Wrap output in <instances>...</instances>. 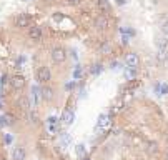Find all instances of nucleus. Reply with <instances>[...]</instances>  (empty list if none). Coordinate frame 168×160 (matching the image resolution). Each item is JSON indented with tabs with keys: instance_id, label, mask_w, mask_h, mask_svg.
Here are the masks:
<instances>
[{
	"instance_id": "1",
	"label": "nucleus",
	"mask_w": 168,
	"mask_h": 160,
	"mask_svg": "<svg viewBox=\"0 0 168 160\" xmlns=\"http://www.w3.org/2000/svg\"><path fill=\"white\" fill-rule=\"evenodd\" d=\"M52 80V70H50V67L47 65H40L37 69V82L42 85L48 84V82Z\"/></svg>"
},
{
	"instance_id": "2",
	"label": "nucleus",
	"mask_w": 168,
	"mask_h": 160,
	"mask_svg": "<svg viewBox=\"0 0 168 160\" xmlns=\"http://www.w3.org/2000/svg\"><path fill=\"white\" fill-rule=\"evenodd\" d=\"M52 60H53V63H57V65H60V63H63L67 60V57H68V53H67V48L65 47H62V45H58V47H55L52 50Z\"/></svg>"
},
{
	"instance_id": "3",
	"label": "nucleus",
	"mask_w": 168,
	"mask_h": 160,
	"mask_svg": "<svg viewBox=\"0 0 168 160\" xmlns=\"http://www.w3.org/2000/svg\"><path fill=\"white\" fill-rule=\"evenodd\" d=\"M30 22H32V19L27 13H17L13 17V27L15 28H27V27H30Z\"/></svg>"
},
{
	"instance_id": "4",
	"label": "nucleus",
	"mask_w": 168,
	"mask_h": 160,
	"mask_svg": "<svg viewBox=\"0 0 168 160\" xmlns=\"http://www.w3.org/2000/svg\"><path fill=\"white\" fill-rule=\"evenodd\" d=\"M9 82H10V87H12L13 90H17V92L23 90V87H25V77L20 75V73H15V75H12Z\"/></svg>"
},
{
	"instance_id": "5",
	"label": "nucleus",
	"mask_w": 168,
	"mask_h": 160,
	"mask_svg": "<svg viewBox=\"0 0 168 160\" xmlns=\"http://www.w3.org/2000/svg\"><path fill=\"white\" fill-rule=\"evenodd\" d=\"M110 25V20H108V17L107 15H103V13H100V15H96L95 17V20H93V27L96 28V30H100V32H103V30H107Z\"/></svg>"
},
{
	"instance_id": "6",
	"label": "nucleus",
	"mask_w": 168,
	"mask_h": 160,
	"mask_svg": "<svg viewBox=\"0 0 168 160\" xmlns=\"http://www.w3.org/2000/svg\"><path fill=\"white\" fill-rule=\"evenodd\" d=\"M27 35H28V38H30V40H33V42H40L42 38H44V32H42V28L38 27V25L28 27Z\"/></svg>"
},
{
	"instance_id": "7",
	"label": "nucleus",
	"mask_w": 168,
	"mask_h": 160,
	"mask_svg": "<svg viewBox=\"0 0 168 160\" xmlns=\"http://www.w3.org/2000/svg\"><path fill=\"white\" fill-rule=\"evenodd\" d=\"M30 107H38V104H40V100H42V95H40V87L38 85H33L32 87V90H30Z\"/></svg>"
},
{
	"instance_id": "8",
	"label": "nucleus",
	"mask_w": 168,
	"mask_h": 160,
	"mask_svg": "<svg viewBox=\"0 0 168 160\" xmlns=\"http://www.w3.org/2000/svg\"><path fill=\"white\" fill-rule=\"evenodd\" d=\"M73 120H75V113H73V110H70V108H63L62 117H60V123H62V125H65V127H70V125L73 123Z\"/></svg>"
},
{
	"instance_id": "9",
	"label": "nucleus",
	"mask_w": 168,
	"mask_h": 160,
	"mask_svg": "<svg viewBox=\"0 0 168 160\" xmlns=\"http://www.w3.org/2000/svg\"><path fill=\"white\" fill-rule=\"evenodd\" d=\"M60 125H62V123H60V120L57 119V117H48L47 119V129L52 135L60 133Z\"/></svg>"
},
{
	"instance_id": "10",
	"label": "nucleus",
	"mask_w": 168,
	"mask_h": 160,
	"mask_svg": "<svg viewBox=\"0 0 168 160\" xmlns=\"http://www.w3.org/2000/svg\"><path fill=\"white\" fill-rule=\"evenodd\" d=\"M40 95H42L44 100L52 102L53 98H55V90H53V87H50L48 84H45L44 87H40Z\"/></svg>"
},
{
	"instance_id": "11",
	"label": "nucleus",
	"mask_w": 168,
	"mask_h": 160,
	"mask_svg": "<svg viewBox=\"0 0 168 160\" xmlns=\"http://www.w3.org/2000/svg\"><path fill=\"white\" fill-rule=\"evenodd\" d=\"M125 63H127V69H137L138 63H140V59L135 52H130L125 55Z\"/></svg>"
},
{
	"instance_id": "12",
	"label": "nucleus",
	"mask_w": 168,
	"mask_h": 160,
	"mask_svg": "<svg viewBox=\"0 0 168 160\" xmlns=\"http://www.w3.org/2000/svg\"><path fill=\"white\" fill-rule=\"evenodd\" d=\"M12 158L13 160H25L27 158V150H25V147L17 145V147L13 148V152H12Z\"/></svg>"
},
{
	"instance_id": "13",
	"label": "nucleus",
	"mask_w": 168,
	"mask_h": 160,
	"mask_svg": "<svg viewBox=\"0 0 168 160\" xmlns=\"http://www.w3.org/2000/svg\"><path fill=\"white\" fill-rule=\"evenodd\" d=\"M110 125V113H102V115L98 117V122H96V127H95V130H98V129H107V127Z\"/></svg>"
},
{
	"instance_id": "14",
	"label": "nucleus",
	"mask_w": 168,
	"mask_h": 160,
	"mask_svg": "<svg viewBox=\"0 0 168 160\" xmlns=\"http://www.w3.org/2000/svg\"><path fill=\"white\" fill-rule=\"evenodd\" d=\"M98 52L102 53V55H110V53L113 52V47H112V44H110V42H103V44H100V48H98Z\"/></svg>"
},
{
	"instance_id": "15",
	"label": "nucleus",
	"mask_w": 168,
	"mask_h": 160,
	"mask_svg": "<svg viewBox=\"0 0 168 160\" xmlns=\"http://www.w3.org/2000/svg\"><path fill=\"white\" fill-rule=\"evenodd\" d=\"M75 152H77V157L80 158V160L87 158V147H85L83 144H78L77 147H75Z\"/></svg>"
},
{
	"instance_id": "16",
	"label": "nucleus",
	"mask_w": 168,
	"mask_h": 160,
	"mask_svg": "<svg viewBox=\"0 0 168 160\" xmlns=\"http://www.w3.org/2000/svg\"><path fill=\"white\" fill-rule=\"evenodd\" d=\"M102 72H103V65H102L100 62H95L93 65L90 67V73H92L93 77H98Z\"/></svg>"
},
{
	"instance_id": "17",
	"label": "nucleus",
	"mask_w": 168,
	"mask_h": 160,
	"mask_svg": "<svg viewBox=\"0 0 168 160\" xmlns=\"http://www.w3.org/2000/svg\"><path fill=\"white\" fill-rule=\"evenodd\" d=\"M156 60L160 63H165L168 60V48H158V53H156Z\"/></svg>"
},
{
	"instance_id": "18",
	"label": "nucleus",
	"mask_w": 168,
	"mask_h": 160,
	"mask_svg": "<svg viewBox=\"0 0 168 160\" xmlns=\"http://www.w3.org/2000/svg\"><path fill=\"white\" fill-rule=\"evenodd\" d=\"M85 77V70H83V67L82 65H77L73 69V80H82Z\"/></svg>"
},
{
	"instance_id": "19",
	"label": "nucleus",
	"mask_w": 168,
	"mask_h": 160,
	"mask_svg": "<svg viewBox=\"0 0 168 160\" xmlns=\"http://www.w3.org/2000/svg\"><path fill=\"white\" fill-rule=\"evenodd\" d=\"M155 92L158 95H166L168 94V84H155Z\"/></svg>"
},
{
	"instance_id": "20",
	"label": "nucleus",
	"mask_w": 168,
	"mask_h": 160,
	"mask_svg": "<svg viewBox=\"0 0 168 160\" xmlns=\"http://www.w3.org/2000/svg\"><path fill=\"white\" fill-rule=\"evenodd\" d=\"M19 105H20V108H22V110H25V112L30 108V100H28L27 95H22V97L19 98Z\"/></svg>"
},
{
	"instance_id": "21",
	"label": "nucleus",
	"mask_w": 168,
	"mask_h": 160,
	"mask_svg": "<svg viewBox=\"0 0 168 160\" xmlns=\"http://www.w3.org/2000/svg\"><path fill=\"white\" fill-rule=\"evenodd\" d=\"M3 122H5V125L7 127H10V125H13L15 123V117L12 115V113H3Z\"/></svg>"
},
{
	"instance_id": "22",
	"label": "nucleus",
	"mask_w": 168,
	"mask_h": 160,
	"mask_svg": "<svg viewBox=\"0 0 168 160\" xmlns=\"http://www.w3.org/2000/svg\"><path fill=\"white\" fill-rule=\"evenodd\" d=\"M156 45H158V48H168V40H166V37L156 38Z\"/></svg>"
},
{
	"instance_id": "23",
	"label": "nucleus",
	"mask_w": 168,
	"mask_h": 160,
	"mask_svg": "<svg viewBox=\"0 0 168 160\" xmlns=\"http://www.w3.org/2000/svg\"><path fill=\"white\" fill-rule=\"evenodd\" d=\"M98 7L102 12H108V0H98Z\"/></svg>"
},
{
	"instance_id": "24",
	"label": "nucleus",
	"mask_w": 168,
	"mask_h": 160,
	"mask_svg": "<svg viewBox=\"0 0 168 160\" xmlns=\"http://www.w3.org/2000/svg\"><path fill=\"white\" fill-rule=\"evenodd\" d=\"M28 119H30V122L38 123V113L37 112H30V113H28Z\"/></svg>"
},
{
	"instance_id": "25",
	"label": "nucleus",
	"mask_w": 168,
	"mask_h": 160,
	"mask_svg": "<svg viewBox=\"0 0 168 160\" xmlns=\"http://www.w3.org/2000/svg\"><path fill=\"white\" fill-rule=\"evenodd\" d=\"M148 150H150V154H155V152L158 150V145H156V142H150V144H148Z\"/></svg>"
},
{
	"instance_id": "26",
	"label": "nucleus",
	"mask_w": 168,
	"mask_h": 160,
	"mask_svg": "<svg viewBox=\"0 0 168 160\" xmlns=\"http://www.w3.org/2000/svg\"><path fill=\"white\" fill-rule=\"evenodd\" d=\"M3 144H5V145L12 144V135H10V133H3Z\"/></svg>"
},
{
	"instance_id": "27",
	"label": "nucleus",
	"mask_w": 168,
	"mask_h": 160,
	"mask_svg": "<svg viewBox=\"0 0 168 160\" xmlns=\"http://www.w3.org/2000/svg\"><path fill=\"white\" fill-rule=\"evenodd\" d=\"M62 140H63V144H65V145H68L70 144V135L68 133H62ZM65 145H63V147H65Z\"/></svg>"
},
{
	"instance_id": "28",
	"label": "nucleus",
	"mask_w": 168,
	"mask_h": 160,
	"mask_svg": "<svg viewBox=\"0 0 168 160\" xmlns=\"http://www.w3.org/2000/svg\"><path fill=\"white\" fill-rule=\"evenodd\" d=\"M82 2H83V0H65L67 5H80Z\"/></svg>"
},
{
	"instance_id": "29",
	"label": "nucleus",
	"mask_w": 168,
	"mask_h": 160,
	"mask_svg": "<svg viewBox=\"0 0 168 160\" xmlns=\"http://www.w3.org/2000/svg\"><path fill=\"white\" fill-rule=\"evenodd\" d=\"M160 28H162V32H163L165 35H168V20H165V22L162 23V27H160Z\"/></svg>"
},
{
	"instance_id": "30",
	"label": "nucleus",
	"mask_w": 168,
	"mask_h": 160,
	"mask_svg": "<svg viewBox=\"0 0 168 160\" xmlns=\"http://www.w3.org/2000/svg\"><path fill=\"white\" fill-rule=\"evenodd\" d=\"M23 62H25V57H19V59H17V69H20V67L23 65Z\"/></svg>"
},
{
	"instance_id": "31",
	"label": "nucleus",
	"mask_w": 168,
	"mask_h": 160,
	"mask_svg": "<svg viewBox=\"0 0 168 160\" xmlns=\"http://www.w3.org/2000/svg\"><path fill=\"white\" fill-rule=\"evenodd\" d=\"M128 40H130L128 35H123V37H121V44H123V45H128Z\"/></svg>"
},
{
	"instance_id": "32",
	"label": "nucleus",
	"mask_w": 168,
	"mask_h": 160,
	"mask_svg": "<svg viewBox=\"0 0 168 160\" xmlns=\"http://www.w3.org/2000/svg\"><path fill=\"white\" fill-rule=\"evenodd\" d=\"M9 80H10V77L7 75V73H5V75H2V85H5V84H7V82H9Z\"/></svg>"
},
{
	"instance_id": "33",
	"label": "nucleus",
	"mask_w": 168,
	"mask_h": 160,
	"mask_svg": "<svg viewBox=\"0 0 168 160\" xmlns=\"http://www.w3.org/2000/svg\"><path fill=\"white\" fill-rule=\"evenodd\" d=\"M67 90H73V88H75V82H70V84H67Z\"/></svg>"
},
{
	"instance_id": "34",
	"label": "nucleus",
	"mask_w": 168,
	"mask_h": 160,
	"mask_svg": "<svg viewBox=\"0 0 168 160\" xmlns=\"http://www.w3.org/2000/svg\"><path fill=\"white\" fill-rule=\"evenodd\" d=\"M115 3H117V5H125L127 0H115Z\"/></svg>"
},
{
	"instance_id": "35",
	"label": "nucleus",
	"mask_w": 168,
	"mask_h": 160,
	"mask_svg": "<svg viewBox=\"0 0 168 160\" xmlns=\"http://www.w3.org/2000/svg\"><path fill=\"white\" fill-rule=\"evenodd\" d=\"M0 160H7V158H5V155H3V154H0Z\"/></svg>"
},
{
	"instance_id": "36",
	"label": "nucleus",
	"mask_w": 168,
	"mask_h": 160,
	"mask_svg": "<svg viewBox=\"0 0 168 160\" xmlns=\"http://www.w3.org/2000/svg\"><path fill=\"white\" fill-rule=\"evenodd\" d=\"M3 108V107H2V100H0V110H2Z\"/></svg>"
},
{
	"instance_id": "37",
	"label": "nucleus",
	"mask_w": 168,
	"mask_h": 160,
	"mask_svg": "<svg viewBox=\"0 0 168 160\" xmlns=\"http://www.w3.org/2000/svg\"><path fill=\"white\" fill-rule=\"evenodd\" d=\"M166 160H168V152H166Z\"/></svg>"
}]
</instances>
